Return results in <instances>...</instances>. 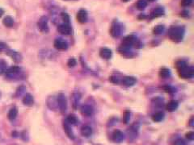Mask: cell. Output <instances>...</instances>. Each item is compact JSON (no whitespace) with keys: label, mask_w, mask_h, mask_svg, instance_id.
Instances as JSON below:
<instances>
[{"label":"cell","mask_w":194,"mask_h":145,"mask_svg":"<svg viewBox=\"0 0 194 145\" xmlns=\"http://www.w3.org/2000/svg\"><path fill=\"white\" fill-rule=\"evenodd\" d=\"M54 47L60 51H64L68 48V44L62 38H57L54 42Z\"/></svg>","instance_id":"6"},{"label":"cell","mask_w":194,"mask_h":145,"mask_svg":"<svg viewBox=\"0 0 194 145\" xmlns=\"http://www.w3.org/2000/svg\"><path fill=\"white\" fill-rule=\"evenodd\" d=\"M113 140L115 143H121L125 140V135L122 131L116 130L113 134Z\"/></svg>","instance_id":"10"},{"label":"cell","mask_w":194,"mask_h":145,"mask_svg":"<svg viewBox=\"0 0 194 145\" xmlns=\"http://www.w3.org/2000/svg\"><path fill=\"white\" fill-rule=\"evenodd\" d=\"M76 60L74 58H71L70 60L68 61V62H67V66L70 67V68H71V67H74V66H76Z\"/></svg>","instance_id":"30"},{"label":"cell","mask_w":194,"mask_h":145,"mask_svg":"<svg viewBox=\"0 0 194 145\" xmlns=\"http://www.w3.org/2000/svg\"><path fill=\"white\" fill-rule=\"evenodd\" d=\"M63 128H64L65 132H66V134L67 135V136H68L69 138L74 140V135L73 131H72L71 126H70V124H69L67 122H64V123H63Z\"/></svg>","instance_id":"14"},{"label":"cell","mask_w":194,"mask_h":145,"mask_svg":"<svg viewBox=\"0 0 194 145\" xmlns=\"http://www.w3.org/2000/svg\"><path fill=\"white\" fill-rule=\"evenodd\" d=\"M164 15V10L163 7H156L152 11L151 14V18H157V17H160Z\"/></svg>","instance_id":"16"},{"label":"cell","mask_w":194,"mask_h":145,"mask_svg":"<svg viewBox=\"0 0 194 145\" xmlns=\"http://www.w3.org/2000/svg\"><path fill=\"white\" fill-rule=\"evenodd\" d=\"M169 75H170V71H169L168 69L163 68L160 69V71H159V76H160L161 77H163V78L168 77Z\"/></svg>","instance_id":"27"},{"label":"cell","mask_w":194,"mask_h":145,"mask_svg":"<svg viewBox=\"0 0 194 145\" xmlns=\"http://www.w3.org/2000/svg\"><path fill=\"white\" fill-rule=\"evenodd\" d=\"M7 55L11 56L16 62H19L22 60L21 55L19 52L13 51V50H8V51H7Z\"/></svg>","instance_id":"12"},{"label":"cell","mask_w":194,"mask_h":145,"mask_svg":"<svg viewBox=\"0 0 194 145\" xmlns=\"http://www.w3.org/2000/svg\"><path fill=\"white\" fill-rule=\"evenodd\" d=\"M80 94H78V93H74L72 94V97H71V101H72V103H73V106L74 108L75 109L77 108L78 106V104L79 103V101H80Z\"/></svg>","instance_id":"20"},{"label":"cell","mask_w":194,"mask_h":145,"mask_svg":"<svg viewBox=\"0 0 194 145\" xmlns=\"http://www.w3.org/2000/svg\"><path fill=\"white\" fill-rule=\"evenodd\" d=\"M122 1H123V2H128V1H130V0H122Z\"/></svg>","instance_id":"39"},{"label":"cell","mask_w":194,"mask_h":145,"mask_svg":"<svg viewBox=\"0 0 194 145\" xmlns=\"http://www.w3.org/2000/svg\"><path fill=\"white\" fill-rule=\"evenodd\" d=\"M80 111L83 115L89 117V116H92V115H93L94 110H93V107L92 106L83 105L80 108Z\"/></svg>","instance_id":"9"},{"label":"cell","mask_w":194,"mask_h":145,"mask_svg":"<svg viewBox=\"0 0 194 145\" xmlns=\"http://www.w3.org/2000/svg\"><path fill=\"white\" fill-rule=\"evenodd\" d=\"M57 107L59 108V110L62 114H64L66 112V108H67V101L66 98L62 93H60L57 97Z\"/></svg>","instance_id":"3"},{"label":"cell","mask_w":194,"mask_h":145,"mask_svg":"<svg viewBox=\"0 0 194 145\" xmlns=\"http://www.w3.org/2000/svg\"><path fill=\"white\" fill-rule=\"evenodd\" d=\"M136 82V79H135L133 77H130V76H127V77H125L122 80V84L124 86H126L127 87L132 86L135 84Z\"/></svg>","instance_id":"13"},{"label":"cell","mask_w":194,"mask_h":145,"mask_svg":"<svg viewBox=\"0 0 194 145\" xmlns=\"http://www.w3.org/2000/svg\"><path fill=\"white\" fill-rule=\"evenodd\" d=\"M66 122L68 123L69 124H71V125H75L78 122V120L76 118L75 115H69L67 116V119H66Z\"/></svg>","instance_id":"25"},{"label":"cell","mask_w":194,"mask_h":145,"mask_svg":"<svg viewBox=\"0 0 194 145\" xmlns=\"http://www.w3.org/2000/svg\"><path fill=\"white\" fill-rule=\"evenodd\" d=\"M5 49H7V45H6V44H4V43L2 42H0V52L3 51Z\"/></svg>","instance_id":"36"},{"label":"cell","mask_w":194,"mask_h":145,"mask_svg":"<svg viewBox=\"0 0 194 145\" xmlns=\"http://www.w3.org/2000/svg\"><path fill=\"white\" fill-rule=\"evenodd\" d=\"M149 1H154V0H149Z\"/></svg>","instance_id":"40"},{"label":"cell","mask_w":194,"mask_h":145,"mask_svg":"<svg viewBox=\"0 0 194 145\" xmlns=\"http://www.w3.org/2000/svg\"><path fill=\"white\" fill-rule=\"evenodd\" d=\"M99 55H100L102 58L109 60V59L111 58L112 51L108 48H102L100 49V51H99Z\"/></svg>","instance_id":"11"},{"label":"cell","mask_w":194,"mask_h":145,"mask_svg":"<svg viewBox=\"0 0 194 145\" xmlns=\"http://www.w3.org/2000/svg\"><path fill=\"white\" fill-rule=\"evenodd\" d=\"M62 19L66 24H68L70 23V16L66 13H62Z\"/></svg>","instance_id":"31"},{"label":"cell","mask_w":194,"mask_h":145,"mask_svg":"<svg viewBox=\"0 0 194 145\" xmlns=\"http://www.w3.org/2000/svg\"><path fill=\"white\" fill-rule=\"evenodd\" d=\"M192 0H181V2H180V5L182 6V7H189L190 5L192 4Z\"/></svg>","instance_id":"29"},{"label":"cell","mask_w":194,"mask_h":145,"mask_svg":"<svg viewBox=\"0 0 194 145\" xmlns=\"http://www.w3.org/2000/svg\"><path fill=\"white\" fill-rule=\"evenodd\" d=\"M3 14H4V11H3L2 8H0V17H2Z\"/></svg>","instance_id":"37"},{"label":"cell","mask_w":194,"mask_h":145,"mask_svg":"<svg viewBox=\"0 0 194 145\" xmlns=\"http://www.w3.org/2000/svg\"><path fill=\"white\" fill-rule=\"evenodd\" d=\"M130 112H126L125 113V115H124V122L126 123H127L129 122V120H130Z\"/></svg>","instance_id":"34"},{"label":"cell","mask_w":194,"mask_h":145,"mask_svg":"<svg viewBox=\"0 0 194 145\" xmlns=\"http://www.w3.org/2000/svg\"><path fill=\"white\" fill-rule=\"evenodd\" d=\"M189 12H188V11H186V10H185V11H183V12L180 13V15L182 17H188L189 16Z\"/></svg>","instance_id":"35"},{"label":"cell","mask_w":194,"mask_h":145,"mask_svg":"<svg viewBox=\"0 0 194 145\" xmlns=\"http://www.w3.org/2000/svg\"><path fill=\"white\" fill-rule=\"evenodd\" d=\"M164 31V26L163 25H157L153 29V33L154 35H160Z\"/></svg>","instance_id":"26"},{"label":"cell","mask_w":194,"mask_h":145,"mask_svg":"<svg viewBox=\"0 0 194 145\" xmlns=\"http://www.w3.org/2000/svg\"><path fill=\"white\" fill-rule=\"evenodd\" d=\"M57 31H58V32H60L61 34H62V35H69L71 34L72 29H71V26L69 25V24H63L58 26Z\"/></svg>","instance_id":"7"},{"label":"cell","mask_w":194,"mask_h":145,"mask_svg":"<svg viewBox=\"0 0 194 145\" xmlns=\"http://www.w3.org/2000/svg\"><path fill=\"white\" fill-rule=\"evenodd\" d=\"M176 68L180 77L185 79H189L193 77L194 70L192 66H189L185 61H179L176 63Z\"/></svg>","instance_id":"1"},{"label":"cell","mask_w":194,"mask_h":145,"mask_svg":"<svg viewBox=\"0 0 194 145\" xmlns=\"http://www.w3.org/2000/svg\"><path fill=\"white\" fill-rule=\"evenodd\" d=\"M173 145H186V143L182 139H178L173 143Z\"/></svg>","instance_id":"32"},{"label":"cell","mask_w":194,"mask_h":145,"mask_svg":"<svg viewBox=\"0 0 194 145\" xmlns=\"http://www.w3.org/2000/svg\"><path fill=\"white\" fill-rule=\"evenodd\" d=\"M147 6V2L145 1V0H138L136 3V7L138 10L140 11H142L144 10Z\"/></svg>","instance_id":"24"},{"label":"cell","mask_w":194,"mask_h":145,"mask_svg":"<svg viewBox=\"0 0 194 145\" xmlns=\"http://www.w3.org/2000/svg\"><path fill=\"white\" fill-rule=\"evenodd\" d=\"M17 115H18V109L16 107H13L10 110L7 116L10 120H14L16 118Z\"/></svg>","instance_id":"22"},{"label":"cell","mask_w":194,"mask_h":145,"mask_svg":"<svg viewBox=\"0 0 194 145\" xmlns=\"http://www.w3.org/2000/svg\"><path fill=\"white\" fill-rule=\"evenodd\" d=\"M122 32H123V27L121 24H118V23H113V24L110 32L113 37H118L119 35H121Z\"/></svg>","instance_id":"5"},{"label":"cell","mask_w":194,"mask_h":145,"mask_svg":"<svg viewBox=\"0 0 194 145\" xmlns=\"http://www.w3.org/2000/svg\"><path fill=\"white\" fill-rule=\"evenodd\" d=\"M2 23L4 24V26H6L7 28H12V26L14 25V19H12L11 16H6L2 20Z\"/></svg>","instance_id":"21"},{"label":"cell","mask_w":194,"mask_h":145,"mask_svg":"<svg viewBox=\"0 0 194 145\" xmlns=\"http://www.w3.org/2000/svg\"><path fill=\"white\" fill-rule=\"evenodd\" d=\"M178 106H179V103H178L177 101L171 100L166 105V109H167V110H168V111L172 112V111H174V110H175L177 109Z\"/></svg>","instance_id":"15"},{"label":"cell","mask_w":194,"mask_h":145,"mask_svg":"<svg viewBox=\"0 0 194 145\" xmlns=\"http://www.w3.org/2000/svg\"><path fill=\"white\" fill-rule=\"evenodd\" d=\"M185 32L183 27H172L168 31V36L174 42H180L184 38Z\"/></svg>","instance_id":"2"},{"label":"cell","mask_w":194,"mask_h":145,"mask_svg":"<svg viewBox=\"0 0 194 145\" xmlns=\"http://www.w3.org/2000/svg\"><path fill=\"white\" fill-rule=\"evenodd\" d=\"M186 137L187 139H189V140H194V133L192 131H190V132H188L186 134Z\"/></svg>","instance_id":"33"},{"label":"cell","mask_w":194,"mask_h":145,"mask_svg":"<svg viewBox=\"0 0 194 145\" xmlns=\"http://www.w3.org/2000/svg\"><path fill=\"white\" fill-rule=\"evenodd\" d=\"M81 135L84 137H89L92 135V128L89 126H83L81 128Z\"/></svg>","instance_id":"17"},{"label":"cell","mask_w":194,"mask_h":145,"mask_svg":"<svg viewBox=\"0 0 194 145\" xmlns=\"http://www.w3.org/2000/svg\"><path fill=\"white\" fill-rule=\"evenodd\" d=\"M19 71H20V69L18 66H12L11 68H7L5 72L8 76H13L15 74H17Z\"/></svg>","instance_id":"19"},{"label":"cell","mask_w":194,"mask_h":145,"mask_svg":"<svg viewBox=\"0 0 194 145\" xmlns=\"http://www.w3.org/2000/svg\"><path fill=\"white\" fill-rule=\"evenodd\" d=\"M48 19L47 16H42L40 17V19L38 20L37 26L38 28L40 29V31L41 32L47 33L49 32V25H48Z\"/></svg>","instance_id":"4"},{"label":"cell","mask_w":194,"mask_h":145,"mask_svg":"<svg viewBox=\"0 0 194 145\" xmlns=\"http://www.w3.org/2000/svg\"><path fill=\"white\" fill-rule=\"evenodd\" d=\"M77 20H78L80 24H84L88 20V12L86 10L81 9L79 10L77 13Z\"/></svg>","instance_id":"8"},{"label":"cell","mask_w":194,"mask_h":145,"mask_svg":"<svg viewBox=\"0 0 194 145\" xmlns=\"http://www.w3.org/2000/svg\"><path fill=\"white\" fill-rule=\"evenodd\" d=\"M7 69V64L6 61L0 60V74H2Z\"/></svg>","instance_id":"28"},{"label":"cell","mask_w":194,"mask_h":145,"mask_svg":"<svg viewBox=\"0 0 194 145\" xmlns=\"http://www.w3.org/2000/svg\"><path fill=\"white\" fill-rule=\"evenodd\" d=\"M192 121H193V119H191V120H190V122H189V124L191 126H193V122Z\"/></svg>","instance_id":"38"},{"label":"cell","mask_w":194,"mask_h":145,"mask_svg":"<svg viewBox=\"0 0 194 145\" xmlns=\"http://www.w3.org/2000/svg\"><path fill=\"white\" fill-rule=\"evenodd\" d=\"M164 118V114L163 112H157L152 116V120L154 122H161Z\"/></svg>","instance_id":"23"},{"label":"cell","mask_w":194,"mask_h":145,"mask_svg":"<svg viewBox=\"0 0 194 145\" xmlns=\"http://www.w3.org/2000/svg\"><path fill=\"white\" fill-rule=\"evenodd\" d=\"M34 103V99H33V97L30 94H26L24 95V98H23V103H24V105L26 106H32Z\"/></svg>","instance_id":"18"}]
</instances>
